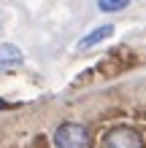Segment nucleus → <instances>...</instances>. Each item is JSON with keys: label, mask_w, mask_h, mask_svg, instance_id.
<instances>
[{"label": "nucleus", "mask_w": 146, "mask_h": 148, "mask_svg": "<svg viewBox=\"0 0 146 148\" xmlns=\"http://www.w3.org/2000/svg\"><path fill=\"white\" fill-rule=\"evenodd\" d=\"M24 62V54L19 46H14V43H0V73L6 70H16Z\"/></svg>", "instance_id": "3"}, {"label": "nucleus", "mask_w": 146, "mask_h": 148, "mask_svg": "<svg viewBox=\"0 0 146 148\" xmlns=\"http://www.w3.org/2000/svg\"><path fill=\"white\" fill-rule=\"evenodd\" d=\"M130 5V0H98V8L103 14H116V11H125Z\"/></svg>", "instance_id": "5"}, {"label": "nucleus", "mask_w": 146, "mask_h": 148, "mask_svg": "<svg viewBox=\"0 0 146 148\" xmlns=\"http://www.w3.org/2000/svg\"><path fill=\"white\" fill-rule=\"evenodd\" d=\"M51 143H54V148H87L89 129L84 124H76V121H65V124H60L54 129Z\"/></svg>", "instance_id": "1"}, {"label": "nucleus", "mask_w": 146, "mask_h": 148, "mask_svg": "<svg viewBox=\"0 0 146 148\" xmlns=\"http://www.w3.org/2000/svg\"><path fill=\"white\" fill-rule=\"evenodd\" d=\"M106 148H143V135L133 127H114L111 132H106Z\"/></svg>", "instance_id": "2"}, {"label": "nucleus", "mask_w": 146, "mask_h": 148, "mask_svg": "<svg viewBox=\"0 0 146 148\" xmlns=\"http://www.w3.org/2000/svg\"><path fill=\"white\" fill-rule=\"evenodd\" d=\"M111 35H114V24H100V27H95L92 32H87V35L79 40V49H81V51H87V49L98 46V43H103V40L111 38Z\"/></svg>", "instance_id": "4"}]
</instances>
